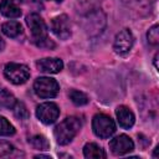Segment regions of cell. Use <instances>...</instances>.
Instances as JSON below:
<instances>
[{
    "label": "cell",
    "instance_id": "6da1fadb",
    "mask_svg": "<svg viewBox=\"0 0 159 159\" xmlns=\"http://www.w3.org/2000/svg\"><path fill=\"white\" fill-rule=\"evenodd\" d=\"M82 127V122L77 117H67L63 119L60 124L56 125L55 128V138L58 144L66 145L68 144L80 132Z\"/></svg>",
    "mask_w": 159,
    "mask_h": 159
},
{
    "label": "cell",
    "instance_id": "7a4b0ae2",
    "mask_svg": "<svg viewBox=\"0 0 159 159\" xmlns=\"http://www.w3.org/2000/svg\"><path fill=\"white\" fill-rule=\"evenodd\" d=\"M106 26V15L99 9L87 12L83 20V29L89 36H96L103 31Z\"/></svg>",
    "mask_w": 159,
    "mask_h": 159
},
{
    "label": "cell",
    "instance_id": "3957f363",
    "mask_svg": "<svg viewBox=\"0 0 159 159\" xmlns=\"http://www.w3.org/2000/svg\"><path fill=\"white\" fill-rule=\"evenodd\" d=\"M92 129L99 138H109L116 132V124L113 119L106 114H96L92 120Z\"/></svg>",
    "mask_w": 159,
    "mask_h": 159
},
{
    "label": "cell",
    "instance_id": "277c9868",
    "mask_svg": "<svg viewBox=\"0 0 159 159\" xmlns=\"http://www.w3.org/2000/svg\"><path fill=\"white\" fill-rule=\"evenodd\" d=\"M34 91L40 98H52L57 96L60 86L56 80L50 77H39L34 83Z\"/></svg>",
    "mask_w": 159,
    "mask_h": 159
},
{
    "label": "cell",
    "instance_id": "5b68a950",
    "mask_svg": "<svg viewBox=\"0 0 159 159\" xmlns=\"http://www.w3.org/2000/svg\"><path fill=\"white\" fill-rule=\"evenodd\" d=\"M5 77L14 84H22L30 77V70L26 65L22 63H7L4 70Z\"/></svg>",
    "mask_w": 159,
    "mask_h": 159
},
{
    "label": "cell",
    "instance_id": "8992f818",
    "mask_svg": "<svg viewBox=\"0 0 159 159\" xmlns=\"http://www.w3.org/2000/svg\"><path fill=\"white\" fill-rule=\"evenodd\" d=\"M26 24H27V26L31 30L34 42H37V41L43 40V39L47 37V27H46V24H45V21L42 20V17L39 14L32 12V14L27 15Z\"/></svg>",
    "mask_w": 159,
    "mask_h": 159
},
{
    "label": "cell",
    "instance_id": "52a82bcc",
    "mask_svg": "<svg viewBox=\"0 0 159 159\" xmlns=\"http://www.w3.org/2000/svg\"><path fill=\"white\" fill-rule=\"evenodd\" d=\"M36 116L37 118L45 123V124H52L60 116V109L58 107L52 103V102H45L41 103L36 108Z\"/></svg>",
    "mask_w": 159,
    "mask_h": 159
},
{
    "label": "cell",
    "instance_id": "ba28073f",
    "mask_svg": "<svg viewBox=\"0 0 159 159\" xmlns=\"http://www.w3.org/2000/svg\"><path fill=\"white\" fill-rule=\"evenodd\" d=\"M134 42V37L133 34L128 30V29H123L122 31H119L114 39V51L118 55H125L130 51L132 46Z\"/></svg>",
    "mask_w": 159,
    "mask_h": 159
},
{
    "label": "cell",
    "instance_id": "9c48e42d",
    "mask_svg": "<svg viewBox=\"0 0 159 159\" xmlns=\"http://www.w3.org/2000/svg\"><path fill=\"white\" fill-rule=\"evenodd\" d=\"M51 30L52 32L61 40H66L71 36V22L67 15L62 14L56 16L51 21Z\"/></svg>",
    "mask_w": 159,
    "mask_h": 159
},
{
    "label": "cell",
    "instance_id": "30bf717a",
    "mask_svg": "<svg viewBox=\"0 0 159 159\" xmlns=\"http://www.w3.org/2000/svg\"><path fill=\"white\" fill-rule=\"evenodd\" d=\"M109 149L116 155H123L134 149V143L128 135L120 134L109 142Z\"/></svg>",
    "mask_w": 159,
    "mask_h": 159
},
{
    "label": "cell",
    "instance_id": "8fae6325",
    "mask_svg": "<svg viewBox=\"0 0 159 159\" xmlns=\"http://www.w3.org/2000/svg\"><path fill=\"white\" fill-rule=\"evenodd\" d=\"M36 66L40 71L46 73H57L62 70L63 63L60 58H41L36 62Z\"/></svg>",
    "mask_w": 159,
    "mask_h": 159
},
{
    "label": "cell",
    "instance_id": "7c38bea8",
    "mask_svg": "<svg viewBox=\"0 0 159 159\" xmlns=\"http://www.w3.org/2000/svg\"><path fill=\"white\" fill-rule=\"evenodd\" d=\"M116 116H117V119H118V123L122 128H125V129H129L133 124H134V114L133 112L125 107V106H119L117 107L116 109Z\"/></svg>",
    "mask_w": 159,
    "mask_h": 159
},
{
    "label": "cell",
    "instance_id": "4fadbf2b",
    "mask_svg": "<svg viewBox=\"0 0 159 159\" xmlns=\"http://www.w3.org/2000/svg\"><path fill=\"white\" fill-rule=\"evenodd\" d=\"M0 11L4 16L10 19H16V17H20L21 15V10L19 9V6L15 4L14 0H1Z\"/></svg>",
    "mask_w": 159,
    "mask_h": 159
},
{
    "label": "cell",
    "instance_id": "5bb4252c",
    "mask_svg": "<svg viewBox=\"0 0 159 159\" xmlns=\"http://www.w3.org/2000/svg\"><path fill=\"white\" fill-rule=\"evenodd\" d=\"M83 154L88 159H102L106 158L104 150L96 143H87L83 148Z\"/></svg>",
    "mask_w": 159,
    "mask_h": 159
},
{
    "label": "cell",
    "instance_id": "9a60e30c",
    "mask_svg": "<svg viewBox=\"0 0 159 159\" xmlns=\"http://www.w3.org/2000/svg\"><path fill=\"white\" fill-rule=\"evenodd\" d=\"M1 30L7 37H17L19 35L22 34V27L17 21H7L2 24Z\"/></svg>",
    "mask_w": 159,
    "mask_h": 159
},
{
    "label": "cell",
    "instance_id": "2e32d148",
    "mask_svg": "<svg viewBox=\"0 0 159 159\" xmlns=\"http://www.w3.org/2000/svg\"><path fill=\"white\" fill-rule=\"evenodd\" d=\"M15 103H16V99H15L14 94L10 91H7L6 88L0 87V104L6 107V108H11L12 109Z\"/></svg>",
    "mask_w": 159,
    "mask_h": 159
},
{
    "label": "cell",
    "instance_id": "e0dca14e",
    "mask_svg": "<svg viewBox=\"0 0 159 159\" xmlns=\"http://www.w3.org/2000/svg\"><path fill=\"white\" fill-rule=\"evenodd\" d=\"M29 143L37 150H47L50 148V143L43 135H35L29 140Z\"/></svg>",
    "mask_w": 159,
    "mask_h": 159
},
{
    "label": "cell",
    "instance_id": "ac0fdd59",
    "mask_svg": "<svg viewBox=\"0 0 159 159\" xmlns=\"http://www.w3.org/2000/svg\"><path fill=\"white\" fill-rule=\"evenodd\" d=\"M68 96H70V99H71L76 106H84V104L88 103V97H87L83 92H81V91L72 89V91H70Z\"/></svg>",
    "mask_w": 159,
    "mask_h": 159
},
{
    "label": "cell",
    "instance_id": "d6986e66",
    "mask_svg": "<svg viewBox=\"0 0 159 159\" xmlns=\"http://www.w3.org/2000/svg\"><path fill=\"white\" fill-rule=\"evenodd\" d=\"M15 133L14 125L4 117H0V135H12Z\"/></svg>",
    "mask_w": 159,
    "mask_h": 159
},
{
    "label": "cell",
    "instance_id": "ffe728a7",
    "mask_svg": "<svg viewBox=\"0 0 159 159\" xmlns=\"http://www.w3.org/2000/svg\"><path fill=\"white\" fill-rule=\"evenodd\" d=\"M147 39L152 46H157L159 43V26L158 25H154L149 29L147 34Z\"/></svg>",
    "mask_w": 159,
    "mask_h": 159
},
{
    "label": "cell",
    "instance_id": "44dd1931",
    "mask_svg": "<svg viewBox=\"0 0 159 159\" xmlns=\"http://www.w3.org/2000/svg\"><path fill=\"white\" fill-rule=\"evenodd\" d=\"M12 109H14L15 116L17 118H20V119H26L29 117V112H27V109H26V107H25V104L22 102H17L16 101V103H15Z\"/></svg>",
    "mask_w": 159,
    "mask_h": 159
},
{
    "label": "cell",
    "instance_id": "7402d4cb",
    "mask_svg": "<svg viewBox=\"0 0 159 159\" xmlns=\"http://www.w3.org/2000/svg\"><path fill=\"white\" fill-rule=\"evenodd\" d=\"M14 145L10 144L9 142H5V140H0V158H6V157H10L14 152Z\"/></svg>",
    "mask_w": 159,
    "mask_h": 159
},
{
    "label": "cell",
    "instance_id": "603a6c76",
    "mask_svg": "<svg viewBox=\"0 0 159 159\" xmlns=\"http://www.w3.org/2000/svg\"><path fill=\"white\" fill-rule=\"evenodd\" d=\"M36 43V46H39V47H46V48H52V47H55V43L51 41V40H48V37H46V39H43V40H40V41H37V42H35Z\"/></svg>",
    "mask_w": 159,
    "mask_h": 159
},
{
    "label": "cell",
    "instance_id": "cb8c5ba5",
    "mask_svg": "<svg viewBox=\"0 0 159 159\" xmlns=\"http://www.w3.org/2000/svg\"><path fill=\"white\" fill-rule=\"evenodd\" d=\"M4 46H5V43H4V40L0 37V52L4 50Z\"/></svg>",
    "mask_w": 159,
    "mask_h": 159
},
{
    "label": "cell",
    "instance_id": "d4e9b609",
    "mask_svg": "<svg viewBox=\"0 0 159 159\" xmlns=\"http://www.w3.org/2000/svg\"><path fill=\"white\" fill-rule=\"evenodd\" d=\"M157 61H158V55H155V57H154V66H155V68H158V63H157Z\"/></svg>",
    "mask_w": 159,
    "mask_h": 159
},
{
    "label": "cell",
    "instance_id": "484cf974",
    "mask_svg": "<svg viewBox=\"0 0 159 159\" xmlns=\"http://www.w3.org/2000/svg\"><path fill=\"white\" fill-rule=\"evenodd\" d=\"M53 1H57V2H61L62 0H53Z\"/></svg>",
    "mask_w": 159,
    "mask_h": 159
},
{
    "label": "cell",
    "instance_id": "4316f807",
    "mask_svg": "<svg viewBox=\"0 0 159 159\" xmlns=\"http://www.w3.org/2000/svg\"><path fill=\"white\" fill-rule=\"evenodd\" d=\"M19 1H25V0H19Z\"/></svg>",
    "mask_w": 159,
    "mask_h": 159
}]
</instances>
